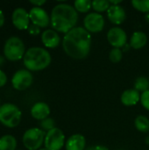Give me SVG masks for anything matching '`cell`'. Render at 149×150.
Returning a JSON list of instances; mask_svg holds the SVG:
<instances>
[{"label":"cell","instance_id":"obj_10","mask_svg":"<svg viewBox=\"0 0 149 150\" xmlns=\"http://www.w3.org/2000/svg\"><path fill=\"white\" fill-rule=\"evenodd\" d=\"M30 20L39 27H47L50 24V18L47 12L40 7H33L29 11Z\"/></svg>","mask_w":149,"mask_h":150},{"label":"cell","instance_id":"obj_2","mask_svg":"<svg viewBox=\"0 0 149 150\" xmlns=\"http://www.w3.org/2000/svg\"><path fill=\"white\" fill-rule=\"evenodd\" d=\"M78 21V13L75 7L60 4L54 6L51 12L50 23L54 31L67 33L75 28Z\"/></svg>","mask_w":149,"mask_h":150},{"label":"cell","instance_id":"obj_19","mask_svg":"<svg viewBox=\"0 0 149 150\" xmlns=\"http://www.w3.org/2000/svg\"><path fill=\"white\" fill-rule=\"evenodd\" d=\"M16 147L17 141L12 135L7 134L0 138V150H15Z\"/></svg>","mask_w":149,"mask_h":150},{"label":"cell","instance_id":"obj_14","mask_svg":"<svg viewBox=\"0 0 149 150\" xmlns=\"http://www.w3.org/2000/svg\"><path fill=\"white\" fill-rule=\"evenodd\" d=\"M41 40L45 47L48 48H54L59 46L61 38L56 31L53 29H47L41 34Z\"/></svg>","mask_w":149,"mask_h":150},{"label":"cell","instance_id":"obj_24","mask_svg":"<svg viewBox=\"0 0 149 150\" xmlns=\"http://www.w3.org/2000/svg\"><path fill=\"white\" fill-rule=\"evenodd\" d=\"M132 4L136 10L149 13V0H133Z\"/></svg>","mask_w":149,"mask_h":150},{"label":"cell","instance_id":"obj_36","mask_svg":"<svg viewBox=\"0 0 149 150\" xmlns=\"http://www.w3.org/2000/svg\"><path fill=\"white\" fill-rule=\"evenodd\" d=\"M147 143H149V138H147Z\"/></svg>","mask_w":149,"mask_h":150},{"label":"cell","instance_id":"obj_32","mask_svg":"<svg viewBox=\"0 0 149 150\" xmlns=\"http://www.w3.org/2000/svg\"><path fill=\"white\" fill-rule=\"evenodd\" d=\"M4 24V15L3 11L0 10V27H2Z\"/></svg>","mask_w":149,"mask_h":150},{"label":"cell","instance_id":"obj_1","mask_svg":"<svg viewBox=\"0 0 149 150\" xmlns=\"http://www.w3.org/2000/svg\"><path fill=\"white\" fill-rule=\"evenodd\" d=\"M91 35L83 27H75L67 33L62 40L65 53L74 59H84L90 51Z\"/></svg>","mask_w":149,"mask_h":150},{"label":"cell","instance_id":"obj_37","mask_svg":"<svg viewBox=\"0 0 149 150\" xmlns=\"http://www.w3.org/2000/svg\"><path fill=\"white\" fill-rule=\"evenodd\" d=\"M40 150H47V149H40Z\"/></svg>","mask_w":149,"mask_h":150},{"label":"cell","instance_id":"obj_25","mask_svg":"<svg viewBox=\"0 0 149 150\" xmlns=\"http://www.w3.org/2000/svg\"><path fill=\"white\" fill-rule=\"evenodd\" d=\"M109 57H110L111 62H112L113 63H117L120 62L122 59V51L120 50V48L113 47L110 52Z\"/></svg>","mask_w":149,"mask_h":150},{"label":"cell","instance_id":"obj_27","mask_svg":"<svg viewBox=\"0 0 149 150\" xmlns=\"http://www.w3.org/2000/svg\"><path fill=\"white\" fill-rule=\"evenodd\" d=\"M141 102L144 108L149 111V90L141 93Z\"/></svg>","mask_w":149,"mask_h":150},{"label":"cell","instance_id":"obj_4","mask_svg":"<svg viewBox=\"0 0 149 150\" xmlns=\"http://www.w3.org/2000/svg\"><path fill=\"white\" fill-rule=\"evenodd\" d=\"M22 113L13 104L6 103L0 106V122L10 128L16 127L21 120Z\"/></svg>","mask_w":149,"mask_h":150},{"label":"cell","instance_id":"obj_18","mask_svg":"<svg viewBox=\"0 0 149 150\" xmlns=\"http://www.w3.org/2000/svg\"><path fill=\"white\" fill-rule=\"evenodd\" d=\"M148 41V37L146 33L142 32H135L130 40V46L134 49H140L143 47Z\"/></svg>","mask_w":149,"mask_h":150},{"label":"cell","instance_id":"obj_35","mask_svg":"<svg viewBox=\"0 0 149 150\" xmlns=\"http://www.w3.org/2000/svg\"><path fill=\"white\" fill-rule=\"evenodd\" d=\"M145 18H146V20L149 23V13H147V14H146V17H145Z\"/></svg>","mask_w":149,"mask_h":150},{"label":"cell","instance_id":"obj_20","mask_svg":"<svg viewBox=\"0 0 149 150\" xmlns=\"http://www.w3.org/2000/svg\"><path fill=\"white\" fill-rule=\"evenodd\" d=\"M135 127L138 131L142 133H148L149 131V120L146 116L140 115L134 121Z\"/></svg>","mask_w":149,"mask_h":150},{"label":"cell","instance_id":"obj_17","mask_svg":"<svg viewBox=\"0 0 149 150\" xmlns=\"http://www.w3.org/2000/svg\"><path fill=\"white\" fill-rule=\"evenodd\" d=\"M141 100L140 92L134 89L126 90L123 92L121 96V102L126 106H132L136 105Z\"/></svg>","mask_w":149,"mask_h":150},{"label":"cell","instance_id":"obj_22","mask_svg":"<svg viewBox=\"0 0 149 150\" xmlns=\"http://www.w3.org/2000/svg\"><path fill=\"white\" fill-rule=\"evenodd\" d=\"M149 89V80L145 77V76H140L138 77L135 82H134V90H136L137 91H142L145 92L147 91H148Z\"/></svg>","mask_w":149,"mask_h":150},{"label":"cell","instance_id":"obj_31","mask_svg":"<svg viewBox=\"0 0 149 150\" xmlns=\"http://www.w3.org/2000/svg\"><path fill=\"white\" fill-rule=\"evenodd\" d=\"M30 3L35 5V7H40L46 3V1L45 0H30Z\"/></svg>","mask_w":149,"mask_h":150},{"label":"cell","instance_id":"obj_3","mask_svg":"<svg viewBox=\"0 0 149 150\" xmlns=\"http://www.w3.org/2000/svg\"><path fill=\"white\" fill-rule=\"evenodd\" d=\"M23 62L27 70L40 71L50 65L51 55L47 50L42 47H33L25 52L23 57Z\"/></svg>","mask_w":149,"mask_h":150},{"label":"cell","instance_id":"obj_21","mask_svg":"<svg viewBox=\"0 0 149 150\" xmlns=\"http://www.w3.org/2000/svg\"><path fill=\"white\" fill-rule=\"evenodd\" d=\"M75 9L78 12H88L92 7V2L90 0H76L74 4Z\"/></svg>","mask_w":149,"mask_h":150},{"label":"cell","instance_id":"obj_7","mask_svg":"<svg viewBox=\"0 0 149 150\" xmlns=\"http://www.w3.org/2000/svg\"><path fill=\"white\" fill-rule=\"evenodd\" d=\"M64 141H65V136L63 132L57 128L54 127V129L48 131L46 134L45 137V149L47 150H60L64 145Z\"/></svg>","mask_w":149,"mask_h":150},{"label":"cell","instance_id":"obj_15","mask_svg":"<svg viewBox=\"0 0 149 150\" xmlns=\"http://www.w3.org/2000/svg\"><path fill=\"white\" fill-rule=\"evenodd\" d=\"M65 148L66 150H85L86 148L85 137L80 134H73L66 142Z\"/></svg>","mask_w":149,"mask_h":150},{"label":"cell","instance_id":"obj_28","mask_svg":"<svg viewBox=\"0 0 149 150\" xmlns=\"http://www.w3.org/2000/svg\"><path fill=\"white\" fill-rule=\"evenodd\" d=\"M27 30H28V33H29L31 35H33V36L40 34V28L39 26H37V25H33V24L30 25Z\"/></svg>","mask_w":149,"mask_h":150},{"label":"cell","instance_id":"obj_5","mask_svg":"<svg viewBox=\"0 0 149 150\" xmlns=\"http://www.w3.org/2000/svg\"><path fill=\"white\" fill-rule=\"evenodd\" d=\"M4 54L5 58L11 62L22 59L25 54V47L23 40L16 36L10 37L4 43Z\"/></svg>","mask_w":149,"mask_h":150},{"label":"cell","instance_id":"obj_12","mask_svg":"<svg viewBox=\"0 0 149 150\" xmlns=\"http://www.w3.org/2000/svg\"><path fill=\"white\" fill-rule=\"evenodd\" d=\"M107 40L113 47L120 48L126 43V33L119 27H113L109 30L107 33Z\"/></svg>","mask_w":149,"mask_h":150},{"label":"cell","instance_id":"obj_6","mask_svg":"<svg viewBox=\"0 0 149 150\" xmlns=\"http://www.w3.org/2000/svg\"><path fill=\"white\" fill-rule=\"evenodd\" d=\"M46 133L40 128H30L25 132L22 141L28 150L39 149L45 142Z\"/></svg>","mask_w":149,"mask_h":150},{"label":"cell","instance_id":"obj_26","mask_svg":"<svg viewBox=\"0 0 149 150\" xmlns=\"http://www.w3.org/2000/svg\"><path fill=\"white\" fill-rule=\"evenodd\" d=\"M40 127H42L43 130H46V131L48 132V131H50V130L54 128V121L51 118H47V119L41 120Z\"/></svg>","mask_w":149,"mask_h":150},{"label":"cell","instance_id":"obj_29","mask_svg":"<svg viewBox=\"0 0 149 150\" xmlns=\"http://www.w3.org/2000/svg\"><path fill=\"white\" fill-rule=\"evenodd\" d=\"M6 82H7V76H6L5 73L0 69V87L4 86Z\"/></svg>","mask_w":149,"mask_h":150},{"label":"cell","instance_id":"obj_8","mask_svg":"<svg viewBox=\"0 0 149 150\" xmlns=\"http://www.w3.org/2000/svg\"><path fill=\"white\" fill-rule=\"evenodd\" d=\"M32 73L27 69H19L12 76L11 84L17 91H25L32 83Z\"/></svg>","mask_w":149,"mask_h":150},{"label":"cell","instance_id":"obj_11","mask_svg":"<svg viewBox=\"0 0 149 150\" xmlns=\"http://www.w3.org/2000/svg\"><path fill=\"white\" fill-rule=\"evenodd\" d=\"M11 20L14 26L18 30H25L29 27V13L24 8H17L13 11Z\"/></svg>","mask_w":149,"mask_h":150},{"label":"cell","instance_id":"obj_9","mask_svg":"<svg viewBox=\"0 0 149 150\" xmlns=\"http://www.w3.org/2000/svg\"><path fill=\"white\" fill-rule=\"evenodd\" d=\"M84 28L89 33H98L104 29L105 18L97 12H91L87 14L83 20Z\"/></svg>","mask_w":149,"mask_h":150},{"label":"cell","instance_id":"obj_16","mask_svg":"<svg viewBox=\"0 0 149 150\" xmlns=\"http://www.w3.org/2000/svg\"><path fill=\"white\" fill-rule=\"evenodd\" d=\"M31 114L35 120H43L48 118L50 114V108L47 104L44 102H38L32 105L31 109Z\"/></svg>","mask_w":149,"mask_h":150},{"label":"cell","instance_id":"obj_23","mask_svg":"<svg viewBox=\"0 0 149 150\" xmlns=\"http://www.w3.org/2000/svg\"><path fill=\"white\" fill-rule=\"evenodd\" d=\"M111 4L106 0H94L92 1V8L97 12H103L108 11Z\"/></svg>","mask_w":149,"mask_h":150},{"label":"cell","instance_id":"obj_34","mask_svg":"<svg viewBox=\"0 0 149 150\" xmlns=\"http://www.w3.org/2000/svg\"><path fill=\"white\" fill-rule=\"evenodd\" d=\"M4 63V57L2 55H0V67L3 66Z\"/></svg>","mask_w":149,"mask_h":150},{"label":"cell","instance_id":"obj_30","mask_svg":"<svg viewBox=\"0 0 149 150\" xmlns=\"http://www.w3.org/2000/svg\"><path fill=\"white\" fill-rule=\"evenodd\" d=\"M85 150H108V149L105 146H101V145H97V146H90Z\"/></svg>","mask_w":149,"mask_h":150},{"label":"cell","instance_id":"obj_13","mask_svg":"<svg viewBox=\"0 0 149 150\" xmlns=\"http://www.w3.org/2000/svg\"><path fill=\"white\" fill-rule=\"evenodd\" d=\"M107 17L112 23L119 25L125 21L126 15L124 8L120 5H111L107 11Z\"/></svg>","mask_w":149,"mask_h":150},{"label":"cell","instance_id":"obj_33","mask_svg":"<svg viewBox=\"0 0 149 150\" xmlns=\"http://www.w3.org/2000/svg\"><path fill=\"white\" fill-rule=\"evenodd\" d=\"M109 2H110V4H111L112 5H119V4L121 3V0H118V1L111 0V1H109Z\"/></svg>","mask_w":149,"mask_h":150}]
</instances>
